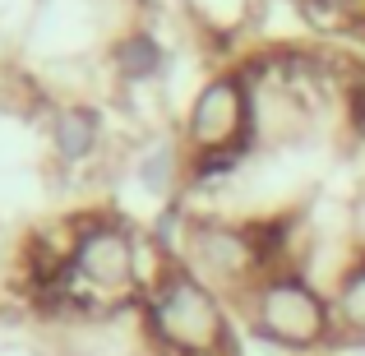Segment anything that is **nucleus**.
Instances as JSON below:
<instances>
[{"instance_id": "39448f33", "label": "nucleus", "mask_w": 365, "mask_h": 356, "mask_svg": "<svg viewBox=\"0 0 365 356\" xmlns=\"http://www.w3.org/2000/svg\"><path fill=\"white\" fill-rule=\"evenodd\" d=\"M180 9L195 37L208 42H232L259 19V0H180Z\"/></svg>"}, {"instance_id": "f257e3e1", "label": "nucleus", "mask_w": 365, "mask_h": 356, "mask_svg": "<svg viewBox=\"0 0 365 356\" xmlns=\"http://www.w3.org/2000/svg\"><path fill=\"white\" fill-rule=\"evenodd\" d=\"M176 134L190 158V185H217L245 167L255 153V102L241 65H213L195 83Z\"/></svg>"}, {"instance_id": "20e7f679", "label": "nucleus", "mask_w": 365, "mask_h": 356, "mask_svg": "<svg viewBox=\"0 0 365 356\" xmlns=\"http://www.w3.org/2000/svg\"><path fill=\"white\" fill-rule=\"evenodd\" d=\"M46 143L61 171H93L107 158V111L88 98H56L46 111Z\"/></svg>"}, {"instance_id": "0eeeda50", "label": "nucleus", "mask_w": 365, "mask_h": 356, "mask_svg": "<svg viewBox=\"0 0 365 356\" xmlns=\"http://www.w3.org/2000/svg\"><path fill=\"white\" fill-rule=\"evenodd\" d=\"M347 204V236H351V250L365 255V171L356 176V185H351V195L342 199Z\"/></svg>"}, {"instance_id": "423d86ee", "label": "nucleus", "mask_w": 365, "mask_h": 356, "mask_svg": "<svg viewBox=\"0 0 365 356\" xmlns=\"http://www.w3.org/2000/svg\"><path fill=\"white\" fill-rule=\"evenodd\" d=\"M329 305L338 342H365V255L351 259L342 278L329 287Z\"/></svg>"}, {"instance_id": "7ed1b4c3", "label": "nucleus", "mask_w": 365, "mask_h": 356, "mask_svg": "<svg viewBox=\"0 0 365 356\" xmlns=\"http://www.w3.org/2000/svg\"><path fill=\"white\" fill-rule=\"evenodd\" d=\"M236 320L250 342L273 356H324L338 342L329 292L301 268H268L236 301Z\"/></svg>"}, {"instance_id": "f03ea898", "label": "nucleus", "mask_w": 365, "mask_h": 356, "mask_svg": "<svg viewBox=\"0 0 365 356\" xmlns=\"http://www.w3.org/2000/svg\"><path fill=\"white\" fill-rule=\"evenodd\" d=\"M134 315L148 356H245L236 305L185 268H171Z\"/></svg>"}]
</instances>
